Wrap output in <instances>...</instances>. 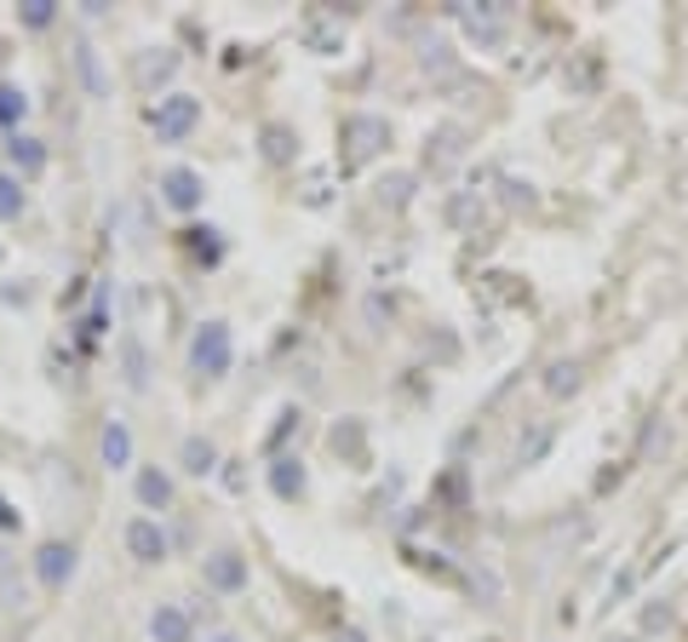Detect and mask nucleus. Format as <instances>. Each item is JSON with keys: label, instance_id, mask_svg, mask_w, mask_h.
<instances>
[{"label": "nucleus", "instance_id": "nucleus-1", "mask_svg": "<svg viewBox=\"0 0 688 642\" xmlns=\"http://www.w3.org/2000/svg\"><path fill=\"white\" fill-rule=\"evenodd\" d=\"M229 356H236V345H229V327H224V322H207V327L195 333V345H190L195 373H207V379L229 373Z\"/></svg>", "mask_w": 688, "mask_h": 642}, {"label": "nucleus", "instance_id": "nucleus-2", "mask_svg": "<svg viewBox=\"0 0 688 642\" xmlns=\"http://www.w3.org/2000/svg\"><path fill=\"white\" fill-rule=\"evenodd\" d=\"M195 121H201V104L190 92H172L156 104V138L161 144H178V138H190L195 133Z\"/></svg>", "mask_w": 688, "mask_h": 642}, {"label": "nucleus", "instance_id": "nucleus-3", "mask_svg": "<svg viewBox=\"0 0 688 642\" xmlns=\"http://www.w3.org/2000/svg\"><path fill=\"white\" fill-rule=\"evenodd\" d=\"M345 144H350L345 167H362L368 156H379V149L391 144V126L379 121V115H350V121H345Z\"/></svg>", "mask_w": 688, "mask_h": 642}, {"label": "nucleus", "instance_id": "nucleus-4", "mask_svg": "<svg viewBox=\"0 0 688 642\" xmlns=\"http://www.w3.org/2000/svg\"><path fill=\"white\" fill-rule=\"evenodd\" d=\"M35 574H41L46 590L69 585V574H75V545H64V539H46V545L35 551Z\"/></svg>", "mask_w": 688, "mask_h": 642}, {"label": "nucleus", "instance_id": "nucleus-5", "mask_svg": "<svg viewBox=\"0 0 688 642\" xmlns=\"http://www.w3.org/2000/svg\"><path fill=\"white\" fill-rule=\"evenodd\" d=\"M161 195H167V207H178V213H195L201 207V172H190V167H172L167 178H161Z\"/></svg>", "mask_w": 688, "mask_h": 642}, {"label": "nucleus", "instance_id": "nucleus-6", "mask_svg": "<svg viewBox=\"0 0 688 642\" xmlns=\"http://www.w3.org/2000/svg\"><path fill=\"white\" fill-rule=\"evenodd\" d=\"M126 551H133L138 562H161V556H167V533H161V522H149V517L126 522Z\"/></svg>", "mask_w": 688, "mask_h": 642}, {"label": "nucleus", "instance_id": "nucleus-7", "mask_svg": "<svg viewBox=\"0 0 688 642\" xmlns=\"http://www.w3.org/2000/svg\"><path fill=\"white\" fill-rule=\"evenodd\" d=\"M98 459H104L110 471L133 465V430H126L121 419H110V425H104V436H98Z\"/></svg>", "mask_w": 688, "mask_h": 642}, {"label": "nucleus", "instance_id": "nucleus-8", "mask_svg": "<svg viewBox=\"0 0 688 642\" xmlns=\"http://www.w3.org/2000/svg\"><path fill=\"white\" fill-rule=\"evenodd\" d=\"M190 631H195V620L184 608H172V602L149 613V637H156V642H190Z\"/></svg>", "mask_w": 688, "mask_h": 642}, {"label": "nucleus", "instance_id": "nucleus-9", "mask_svg": "<svg viewBox=\"0 0 688 642\" xmlns=\"http://www.w3.org/2000/svg\"><path fill=\"white\" fill-rule=\"evenodd\" d=\"M207 585H218V590H241V585H247V562H241L236 551L207 556Z\"/></svg>", "mask_w": 688, "mask_h": 642}, {"label": "nucleus", "instance_id": "nucleus-10", "mask_svg": "<svg viewBox=\"0 0 688 642\" xmlns=\"http://www.w3.org/2000/svg\"><path fill=\"white\" fill-rule=\"evenodd\" d=\"M270 487L282 499H298L304 494V465H298V459H275V465H270Z\"/></svg>", "mask_w": 688, "mask_h": 642}, {"label": "nucleus", "instance_id": "nucleus-11", "mask_svg": "<svg viewBox=\"0 0 688 642\" xmlns=\"http://www.w3.org/2000/svg\"><path fill=\"white\" fill-rule=\"evenodd\" d=\"M172 69H178V53H172V46H156V53H144V58H138V81H144V87H156V81H167Z\"/></svg>", "mask_w": 688, "mask_h": 642}, {"label": "nucleus", "instance_id": "nucleus-12", "mask_svg": "<svg viewBox=\"0 0 688 642\" xmlns=\"http://www.w3.org/2000/svg\"><path fill=\"white\" fill-rule=\"evenodd\" d=\"M138 499H144V510H167L172 505V482L161 471H138Z\"/></svg>", "mask_w": 688, "mask_h": 642}, {"label": "nucleus", "instance_id": "nucleus-13", "mask_svg": "<svg viewBox=\"0 0 688 642\" xmlns=\"http://www.w3.org/2000/svg\"><path fill=\"white\" fill-rule=\"evenodd\" d=\"M298 156V138L287 133V126H264V161L270 167H287Z\"/></svg>", "mask_w": 688, "mask_h": 642}, {"label": "nucleus", "instance_id": "nucleus-14", "mask_svg": "<svg viewBox=\"0 0 688 642\" xmlns=\"http://www.w3.org/2000/svg\"><path fill=\"white\" fill-rule=\"evenodd\" d=\"M545 391L551 396H574L579 391V362H551L545 368Z\"/></svg>", "mask_w": 688, "mask_h": 642}, {"label": "nucleus", "instance_id": "nucleus-15", "mask_svg": "<svg viewBox=\"0 0 688 642\" xmlns=\"http://www.w3.org/2000/svg\"><path fill=\"white\" fill-rule=\"evenodd\" d=\"M218 465V453H213V442H207V436H190V442H184V471H195V476H207Z\"/></svg>", "mask_w": 688, "mask_h": 642}, {"label": "nucleus", "instance_id": "nucleus-16", "mask_svg": "<svg viewBox=\"0 0 688 642\" xmlns=\"http://www.w3.org/2000/svg\"><path fill=\"white\" fill-rule=\"evenodd\" d=\"M75 64H81V81H87V92H92V98H104V92H110V81H104V64H98V53H92V46H81V53H75Z\"/></svg>", "mask_w": 688, "mask_h": 642}, {"label": "nucleus", "instance_id": "nucleus-17", "mask_svg": "<svg viewBox=\"0 0 688 642\" xmlns=\"http://www.w3.org/2000/svg\"><path fill=\"white\" fill-rule=\"evenodd\" d=\"M7 149H12V161H18L23 172H41V167H46V149H41V138H23V133H18Z\"/></svg>", "mask_w": 688, "mask_h": 642}, {"label": "nucleus", "instance_id": "nucleus-18", "mask_svg": "<svg viewBox=\"0 0 688 642\" xmlns=\"http://www.w3.org/2000/svg\"><path fill=\"white\" fill-rule=\"evenodd\" d=\"M459 18H465V23H471V35H482V41H499V35H505L499 12H476V7H459Z\"/></svg>", "mask_w": 688, "mask_h": 642}, {"label": "nucleus", "instance_id": "nucleus-19", "mask_svg": "<svg viewBox=\"0 0 688 642\" xmlns=\"http://www.w3.org/2000/svg\"><path fill=\"white\" fill-rule=\"evenodd\" d=\"M304 41H311L316 53H339V46H345V30H327V23H304Z\"/></svg>", "mask_w": 688, "mask_h": 642}, {"label": "nucleus", "instance_id": "nucleus-20", "mask_svg": "<svg viewBox=\"0 0 688 642\" xmlns=\"http://www.w3.org/2000/svg\"><path fill=\"white\" fill-rule=\"evenodd\" d=\"M23 213V184L12 172H0V218H18Z\"/></svg>", "mask_w": 688, "mask_h": 642}, {"label": "nucleus", "instance_id": "nucleus-21", "mask_svg": "<svg viewBox=\"0 0 688 642\" xmlns=\"http://www.w3.org/2000/svg\"><path fill=\"white\" fill-rule=\"evenodd\" d=\"M23 104H30V98H23L18 87H0V121H7V126L23 121Z\"/></svg>", "mask_w": 688, "mask_h": 642}, {"label": "nucleus", "instance_id": "nucleus-22", "mask_svg": "<svg viewBox=\"0 0 688 642\" xmlns=\"http://www.w3.org/2000/svg\"><path fill=\"white\" fill-rule=\"evenodd\" d=\"M23 23H30V30H46V23H53V0H23Z\"/></svg>", "mask_w": 688, "mask_h": 642}, {"label": "nucleus", "instance_id": "nucleus-23", "mask_svg": "<svg viewBox=\"0 0 688 642\" xmlns=\"http://www.w3.org/2000/svg\"><path fill=\"white\" fill-rule=\"evenodd\" d=\"M12 528H18V510H12L7 499H0V533H12Z\"/></svg>", "mask_w": 688, "mask_h": 642}, {"label": "nucleus", "instance_id": "nucleus-24", "mask_svg": "<svg viewBox=\"0 0 688 642\" xmlns=\"http://www.w3.org/2000/svg\"><path fill=\"white\" fill-rule=\"evenodd\" d=\"M345 642H368V637H362V631H345Z\"/></svg>", "mask_w": 688, "mask_h": 642}, {"label": "nucleus", "instance_id": "nucleus-25", "mask_svg": "<svg viewBox=\"0 0 688 642\" xmlns=\"http://www.w3.org/2000/svg\"><path fill=\"white\" fill-rule=\"evenodd\" d=\"M218 642H229V637H218Z\"/></svg>", "mask_w": 688, "mask_h": 642}]
</instances>
